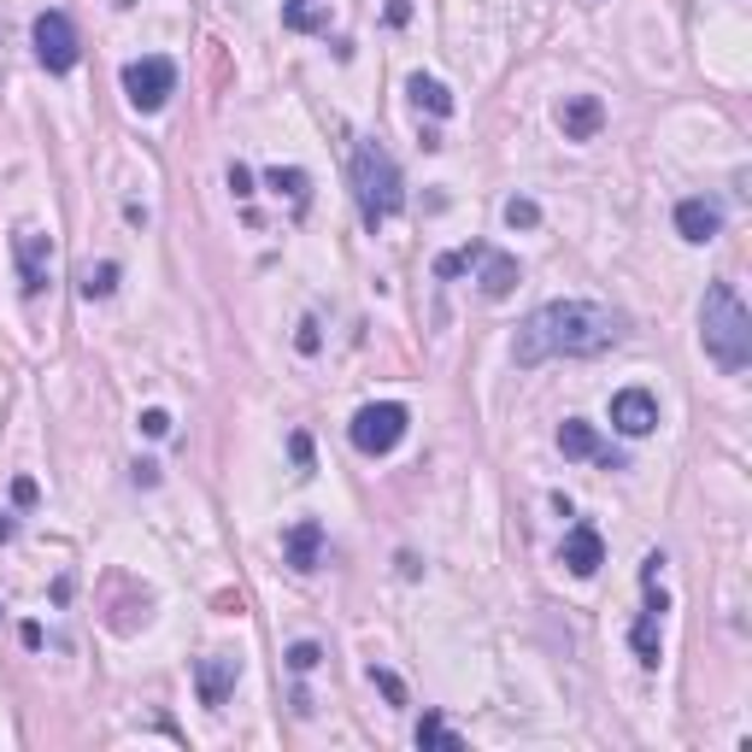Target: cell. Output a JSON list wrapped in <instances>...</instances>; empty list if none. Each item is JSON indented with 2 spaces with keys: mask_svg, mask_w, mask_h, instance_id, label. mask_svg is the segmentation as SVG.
<instances>
[{
  "mask_svg": "<svg viewBox=\"0 0 752 752\" xmlns=\"http://www.w3.org/2000/svg\"><path fill=\"white\" fill-rule=\"evenodd\" d=\"M600 123H605L600 95H571V100L558 107V130H564V141H594Z\"/></svg>",
  "mask_w": 752,
  "mask_h": 752,
  "instance_id": "7c38bea8",
  "label": "cell"
},
{
  "mask_svg": "<svg viewBox=\"0 0 752 752\" xmlns=\"http://www.w3.org/2000/svg\"><path fill=\"white\" fill-rule=\"evenodd\" d=\"M676 229H682V241H718V229H723V206L718 200H682L676 206Z\"/></svg>",
  "mask_w": 752,
  "mask_h": 752,
  "instance_id": "9a60e30c",
  "label": "cell"
},
{
  "mask_svg": "<svg viewBox=\"0 0 752 752\" xmlns=\"http://www.w3.org/2000/svg\"><path fill=\"white\" fill-rule=\"evenodd\" d=\"M623 342V311L600 306V300H553L535 306L524 324H517L512 359L517 370H535L547 359H594V353Z\"/></svg>",
  "mask_w": 752,
  "mask_h": 752,
  "instance_id": "6da1fadb",
  "label": "cell"
},
{
  "mask_svg": "<svg viewBox=\"0 0 752 752\" xmlns=\"http://www.w3.org/2000/svg\"><path fill=\"white\" fill-rule=\"evenodd\" d=\"M664 612H671V600H664L659 588V576H646V605H641V617H635V659L646 664V671H659V646H664Z\"/></svg>",
  "mask_w": 752,
  "mask_h": 752,
  "instance_id": "ba28073f",
  "label": "cell"
},
{
  "mask_svg": "<svg viewBox=\"0 0 752 752\" xmlns=\"http://www.w3.org/2000/svg\"><path fill=\"white\" fill-rule=\"evenodd\" d=\"M476 265H483V277H476V283H483L488 300H506L512 288H517V259H512V254H494V247H483V259H476Z\"/></svg>",
  "mask_w": 752,
  "mask_h": 752,
  "instance_id": "2e32d148",
  "label": "cell"
},
{
  "mask_svg": "<svg viewBox=\"0 0 752 752\" xmlns=\"http://www.w3.org/2000/svg\"><path fill=\"white\" fill-rule=\"evenodd\" d=\"M36 59H41L53 77H66V71L77 66V30H71L66 12H41V18H36Z\"/></svg>",
  "mask_w": 752,
  "mask_h": 752,
  "instance_id": "52a82bcc",
  "label": "cell"
},
{
  "mask_svg": "<svg viewBox=\"0 0 752 752\" xmlns=\"http://www.w3.org/2000/svg\"><path fill=\"white\" fill-rule=\"evenodd\" d=\"M476 259H483V241L458 247V254H442V259H435V277H442V283H453V277H458V270H471Z\"/></svg>",
  "mask_w": 752,
  "mask_h": 752,
  "instance_id": "7402d4cb",
  "label": "cell"
},
{
  "mask_svg": "<svg viewBox=\"0 0 752 752\" xmlns=\"http://www.w3.org/2000/svg\"><path fill=\"white\" fill-rule=\"evenodd\" d=\"M283 30L324 36L329 30V7H324V0H283Z\"/></svg>",
  "mask_w": 752,
  "mask_h": 752,
  "instance_id": "e0dca14e",
  "label": "cell"
},
{
  "mask_svg": "<svg viewBox=\"0 0 752 752\" xmlns=\"http://www.w3.org/2000/svg\"><path fill=\"white\" fill-rule=\"evenodd\" d=\"M412 18V0H388V24H406Z\"/></svg>",
  "mask_w": 752,
  "mask_h": 752,
  "instance_id": "4dcf8cb0",
  "label": "cell"
},
{
  "mask_svg": "<svg viewBox=\"0 0 752 752\" xmlns=\"http://www.w3.org/2000/svg\"><path fill=\"white\" fill-rule=\"evenodd\" d=\"M564 571H571V576H594L600 571V564H605V541H600V530L594 524H576L571 535H564Z\"/></svg>",
  "mask_w": 752,
  "mask_h": 752,
  "instance_id": "4fadbf2b",
  "label": "cell"
},
{
  "mask_svg": "<svg viewBox=\"0 0 752 752\" xmlns=\"http://www.w3.org/2000/svg\"><path fill=\"white\" fill-rule=\"evenodd\" d=\"M700 342L723 370H746L752 365V311L729 283H712L700 300Z\"/></svg>",
  "mask_w": 752,
  "mask_h": 752,
  "instance_id": "7a4b0ae2",
  "label": "cell"
},
{
  "mask_svg": "<svg viewBox=\"0 0 752 752\" xmlns=\"http://www.w3.org/2000/svg\"><path fill=\"white\" fill-rule=\"evenodd\" d=\"M612 424L623 435H653L659 429V400L646 388H623V394H612Z\"/></svg>",
  "mask_w": 752,
  "mask_h": 752,
  "instance_id": "30bf717a",
  "label": "cell"
},
{
  "mask_svg": "<svg viewBox=\"0 0 752 752\" xmlns=\"http://www.w3.org/2000/svg\"><path fill=\"white\" fill-rule=\"evenodd\" d=\"M506 224H512V229H535V224H541V206L524 200V195H512V200H506Z\"/></svg>",
  "mask_w": 752,
  "mask_h": 752,
  "instance_id": "cb8c5ba5",
  "label": "cell"
},
{
  "mask_svg": "<svg viewBox=\"0 0 752 752\" xmlns=\"http://www.w3.org/2000/svg\"><path fill=\"white\" fill-rule=\"evenodd\" d=\"M136 483L154 488V483H159V465H148V458H141V465H136Z\"/></svg>",
  "mask_w": 752,
  "mask_h": 752,
  "instance_id": "1f68e13d",
  "label": "cell"
},
{
  "mask_svg": "<svg viewBox=\"0 0 752 752\" xmlns=\"http://www.w3.org/2000/svg\"><path fill=\"white\" fill-rule=\"evenodd\" d=\"M77 288H82V300H107L112 288H118V265H112V259L82 265V270H77Z\"/></svg>",
  "mask_w": 752,
  "mask_h": 752,
  "instance_id": "ffe728a7",
  "label": "cell"
},
{
  "mask_svg": "<svg viewBox=\"0 0 752 752\" xmlns=\"http://www.w3.org/2000/svg\"><path fill=\"white\" fill-rule=\"evenodd\" d=\"M370 682L388 694V705H406V687H400V676H394V671H383V664H370Z\"/></svg>",
  "mask_w": 752,
  "mask_h": 752,
  "instance_id": "d4e9b609",
  "label": "cell"
},
{
  "mask_svg": "<svg viewBox=\"0 0 752 752\" xmlns=\"http://www.w3.org/2000/svg\"><path fill=\"white\" fill-rule=\"evenodd\" d=\"M177 89V66L165 53H148V59H130L123 66V95H130L136 112H159Z\"/></svg>",
  "mask_w": 752,
  "mask_h": 752,
  "instance_id": "5b68a950",
  "label": "cell"
},
{
  "mask_svg": "<svg viewBox=\"0 0 752 752\" xmlns=\"http://www.w3.org/2000/svg\"><path fill=\"white\" fill-rule=\"evenodd\" d=\"M229 195H236V200L254 195V171H247V165H229Z\"/></svg>",
  "mask_w": 752,
  "mask_h": 752,
  "instance_id": "4316f807",
  "label": "cell"
},
{
  "mask_svg": "<svg viewBox=\"0 0 752 752\" xmlns=\"http://www.w3.org/2000/svg\"><path fill=\"white\" fill-rule=\"evenodd\" d=\"M558 453L564 458H594V465H605V471H623V453H612L594 435V424H582V417H564L558 424Z\"/></svg>",
  "mask_w": 752,
  "mask_h": 752,
  "instance_id": "9c48e42d",
  "label": "cell"
},
{
  "mask_svg": "<svg viewBox=\"0 0 752 752\" xmlns=\"http://www.w3.org/2000/svg\"><path fill=\"white\" fill-rule=\"evenodd\" d=\"M141 429H148V435H171V412H141Z\"/></svg>",
  "mask_w": 752,
  "mask_h": 752,
  "instance_id": "83f0119b",
  "label": "cell"
},
{
  "mask_svg": "<svg viewBox=\"0 0 752 752\" xmlns=\"http://www.w3.org/2000/svg\"><path fill=\"white\" fill-rule=\"evenodd\" d=\"M353 200H359V218H365L370 236L406 206L400 165L388 159L383 141H359V148H353Z\"/></svg>",
  "mask_w": 752,
  "mask_h": 752,
  "instance_id": "3957f363",
  "label": "cell"
},
{
  "mask_svg": "<svg viewBox=\"0 0 752 752\" xmlns=\"http://www.w3.org/2000/svg\"><path fill=\"white\" fill-rule=\"evenodd\" d=\"M417 746H447V752H458L465 741H458V735H453V729H447L442 718H435V712H424V723H417Z\"/></svg>",
  "mask_w": 752,
  "mask_h": 752,
  "instance_id": "44dd1931",
  "label": "cell"
},
{
  "mask_svg": "<svg viewBox=\"0 0 752 752\" xmlns=\"http://www.w3.org/2000/svg\"><path fill=\"white\" fill-rule=\"evenodd\" d=\"M406 406H394V400H383V406H365L359 417L347 424V435H353V447H359L365 458H383V453H394L400 447V435H406Z\"/></svg>",
  "mask_w": 752,
  "mask_h": 752,
  "instance_id": "277c9868",
  "label": "cell"
},
{
  "mask_svg": "<svg viewBox=\"0 0 752 752\" xmlns=\"http://www.w3.org/2000/svg\"><path fill=\"white\" fill-rule=\"evenodd\" d=\"M283 558H288V571H300V576L318 571V558H324V524L318 517H300V524L283 535Z\"/></svg>",
  "mask_w": 752,
  "mask_h": 752,
  "instance_id": "8fae6325",
  "label": "cell"
},
{
  "mask_svg": "<svg viewBox=\"0 0 752 752\" xmlns=\"http://www.w3.org/2000/svg\"><path fill=\"white\" fill-rule=\"evenodd\" d=\"M18 535V524H12V512H0V547H7V541Z\"/></svg>",
  "mask_w": 752,
  "mask_h": 752,
  "instance_id": "836d02e7",
  "label": "cell"
},
{
  "mask_svg": "<svg viewBox=\"0 0 752 752\" xmlns=\"http://www.w3.org/2000/svg\"><path fill=\"white\" fill-rule=\"evenodd\" d=\"M236 676H241V659L236 653H206L200 659V705H218L229 700V687H236Z\"/></svg>",
  "mask_w": 752,
  "mask_h": 752,
  "instance_id": "5bb4252c",
  "label": "cell"
},
{
  "mask_svg": "<svg viewBox=\"0 0 752 752\" xmlns=\"http://www.w3.org/2000/svg\"><path fill=\"white\" fill-rule=\"evenodd\" d=\"M265 188H270V195H288V200H295V212H306V200H311V177L300 171V165H270Z\"/></svg>",
  "mask_w": 752,
  "mask_h": 752,
  "instance_id": "ac0fdd59",
  "label": "cell"
},
{
  "mask_svg": "<svg viewBox=\"0 0 752 752\" xmlns=\"http://www.w3.org/2000/svg\"><path fill=\"white\" fill-rule=\"evenodd\" d=\"M283 659H288V671H295V676H306V671H318V664H324V646L318 641H295Z\"/></svg>",
  "mask_w": 752,
  "mask_h": 752,
  "instance_id": "603a6c76",
  "label": "cell"
},
{
  "mask_svg": "<svg viewBox=\"0 0 752 752\" xmlns=\"http://www.w3.org/2000/svg\"><path fill=\"white\" fill-rule=\"evenodd\" d=\"M406 89H412V100H417V112H435V118H447V112H453L447 82H435V77H424V71H417V77L406 82Z\"/></svg>",
  "mask_w": 752,
  "mask_h": 752,
  "instance_id": "d6986e66",
  "label": "cell"
},
{
  "mask_svg": "<svg viewBox=\"0 0 752 752\" xmlns=\"http://www.w3.org/2000/svg\"><path fill=\"white\" fill-rule=\"evenodd\" d=\"M18 641H24L30 653H36V646H41V623H24V630H18Z\"/></svg>",
  "mask_w": 752,
  "mask_h": 752,
  "instance_id": "d6a6232c",
  "label": "cell"
},
{
  "mask_svg": "<svg viewBox=\"0 0 752 752\" xmlns=\"http://www.w3.org/2000/svg\"><path fill=\"white\" fill-rule=\"evenodd\" d=\"M36 483H30V476H18V483H12V506H36Z\"/></svg>",
  "mask_w": 752,
  "mask_h": 752,
  "instance_id": "f546056e",
  "label": "cell"
},
{
  "mask_svg": "<svg viewBox=\"0 0 752 752\" xmlns=\"http://www.w3.org/2000/svg\"><path fill=\"white\" fill-rule=\"evenodd\" d=\"M288 453H295L300 471H311V435H288Z\"/></svg>",
  "mask_w": 752,
  "mask_h": 752,
  "instance_id": "f1b7e54d",
  "label": "cell"
},
{
  "mask_svg": "<svg viewBox=\"0 0 752 752\" xmlns=\"http://www.w3.org/2000/svg\"><path fill=\"white\" fill-rule=\"evenodd\" d=\"M295 347L306 353V359H311V353L324 347V336H318V318H300V329H295Z\"/></svg>",
  "mask_w": 752,
  "mask_h": 752,
  "instance_id": "484cf974",
  "label": "cell"
},
{
  "mask_svg": "<svg viewBox=\"0 0 752 752\" xmlns=\"http://www.w3.org/2000/svg\"><path fill=\"white\" fill-rule=\"evenodd\" d=\"M12 259H18V283H24V295L36 300V295H48L53 288V241L41 236V229H18L12 236Z\"/></svg>",
  "mask_w": 752,
  "mask_h": 752,
  "instance_id": "8992f818",
  "label": "cell"
}]
</instances>
